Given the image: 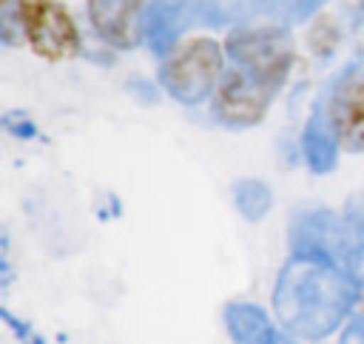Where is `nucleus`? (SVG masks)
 <instances>
[{
	"mask_svg": "<svg viewBox=\"0 0 364 344\" xmlns=\"http://www.w3.org/2000/svg\"><path fill=\"white\" fill-rule=\"evenodd\" d=\"M225 74V45L208 34H191L173 43L159 65L162 88L182 105H199Z\"/></svg>",
	"mask_w": 364,
	"mask_h": 344,
	"instance_id": "2",
	"label": "nucleus"
},
{
	"mask_svg": "<svg viewBox=\"0 0 364 344\" xmlns=\"http://www.w3.org/2000/svg\"><path fill=\"white\" fill-rule=\"evenodd\" d=\"M276 97V88L250 77L242 68H225L216 91H213V114L233 128H247L262 122L270 102Z\"/></svg>",
	"mask_w": 364,
	"mask_h": 344,
	"instance_id": "5",
	"label": "nucleus"
},
{
	"mask_svg": "<svg viewBox=\"0 0 364 344\" xmlns=\"http://www.w3.org/2000/svg\"><path fill=\"white\" fill-rule=\"evenodd\" d=\"M341 344H364V316L347 327V333L341 335Z\"/></svg>",
	"mask_w": 364,
	"mask_h": 344,
	"instance_id": "12",
	"label": "nucleus"
},
{
	"mask_svg": "<svg viewBox=\"0 0 364 344\" xmlns=\"http://www.w3.org/2000/svg\"><path fill=\"white\" fill-rule=\"evenodd\" d=\"M142 3L145 0H88V17L94 31L117 48L136 45Z\"/></svg>",
	"mask_w": 364,
	"mask_h": 344,
	"instance_id": "7",
	"label": "nucleus"
},
{
	"mask_svg": "<svg viewBox=\"0 0 364 344\" xmlns=\"http://www.w3.org/2000/svg\"><path fill=\"white\" fill-rule=\"evenodd\" d=\"M321 114L341 151H364V71H350L341 77L333 85Z\"/></svg>",
	"mask_w": 364,
	"mask_h": 344,
	"instance_id": "6",
	"label": "nucleus"
},
{
	"mask_svg": "<svg viewBox=\"0 0 364 344\" xmlns=\"http://www.w3.org/2000/svg\"><path fill=\"white\" fill-rule=\"evenodd\" d=\"M301 151H304V159L307 165L316 171V173H327L333 165H336V156H338V142L324 119V114L318 111L307 128H304V136H301Z\"/></svg>",
	"mask_w": 364,
	"mask_h": 344,
	"instance_id": "9",
	"label": "nucleus"
},
{
	"mask_svg": "<svg viewBox=\"0 0 364 344\" xmlns=\"http://www.w3.org/2000/svg\"><path fill=\"white\" fill-rule=\"evenodd\" d=\"M273 301L290 335L324 338L353 310L355 279L333 259L296 253L279 276Z\"/></svg>",
	"mask_w": 364,
	"mask_h": 344,
	"instance_id": "1",
	"label": "nucleus"
},
{
	"mask_svg": "<svg viewBox=\"0 0 364 344\" xmlns=\"http://www.w3.org/2000/svg\"><path fill=\"white\" fill-rule=\"evenodd\" d=\"M228 57L236 68L273 85L276 91L293 68V45L279 28H245L228 37Z\"/></svg>",
	"mask_w": 364,
	"mask_h": 344,
	"instance_id": "4",
	"label": "nucleus"
},
{
	"mask_svg": "<svg viewBox=\"0 0 364 344\" xmlns=\"http://www.w3.org/2000/svg\"><path fill=\"white\" fill-rule=\"evenodd\" d=\"M361 316H364V290H361Z\"/></svg>",
	"mask_w": 364,
	"mask_h": 344,
	"instance_id": "13",
	"label": "nucleus"
},
{
	"mask_svg": "<svg viewBox=\"0 0 364 344\" xmlns=\"http://www.w3.org/2000/svg\"><path fill=\"white\" fill-rule=\"evenodd\" d=\"M225 318H228V327L236 344H293L287 333L276 330L259 307L233 304Z\"/></svg>",
	"mask_w": 364,
	"mask_h": 344,
	"instance_id": "8",
	"label": "nucleus"
},
{
	"mask_svg": "<svg viewBox=\"0 0 364 344\" xmlns=\"http://www.w3.org/2000/svg\"><path fill=\"white\" fill-rule=\"evenodd\" d=\"M20 37L28 51L46 63L74 60L82 48L80 26L63 0H23Z\"/></svg>",
	"mask_w": 364,
	"mask_h": 344,
	"instance_id": "3",
	"label": "nucleus"
},
{
	"mask_svg": "<svg viewBox=\"0 0 364 344\" xmlns=\"http://www.w3.org/2000/svg\"><path fill=\"white\" fill-rule=\"evenodd\" d=\"M347 273L355 279V284L364 287V242L347 256Z\"/></svg>",
	"mask_w": 364,
	"mask_h": 344,
	"instance_id": "11",
	"label": "nucleus"
},
{
	"mask_svg": "<svg viewBox=\"0 0 364 344\" xmlns=\"http://www.w3.org/2000/svg\"><path fill=\"white\" fill-rule=\"evenodd\" d=\"M20 3L23 0H0V40L14 43L20 34Z\"/></svg>",
	"mask_w": 364,
	"mask_h": 344,
	"instance_id": "10",
	"label": "nucleus"
}]
</instances>
